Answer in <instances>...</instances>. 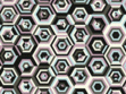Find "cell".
<instances>
[{
    "label": "cell",
    "instance_id": "6da1fadb",
    "mask_svg": "<svg viewBox=\"0 0 126 94\" xmlns=\"http://www.w3.org/2000/svg\"><path fill=\"white\" fill-rule=\"evenodd\" d=\"M110 22L107 18V15L105 14H92L90 15L88 22H86V27L91 35H102L107 27L109 26Z\"/></svg>",
    "mask_w": 126,
    "mask_h": 94
},
{
    "label": "cell",
    "instance_id": "7a4b0ae2",
    "mask_svg": "<svg viewBox=\"0 0 126 94\" xmlns=\"http://www.w3.org/2000/svg\"><path fill=\"white\" fill-rule=\"evenodd\" d=\"M89 71L93 77H105L108 73L110 65L105 56H91L86 64Z\"/></svg>",
    "mask_w": 126,
    "mask_h": 94
},
{
    "label": "cell",
    "instance_id": "3957f363",
    "mask_svg": "<svg viewBox=\"0 0 126 94\" xmlns=\"http://www.w3.org/2000/svg\"><path fill=\"white\" fill-rule=\"evenodd\" d=\"M51 49L56 56H69L70 51L74 47V43L67 34H58L51 42Z\"/></svg>",
    "mask_w": 126,
    "mask_h": 94
},
{
    "label": "cell",
    "instance_id": "277c9868",
    "mask_svg": "<svg viewBox=\"0 0 126 94\" xmlns=\"http://www.w3.org/2000/svg\"><path fill=\"white\" fill-rule=\"evenodd\" d=\"M34 81L39 86H50L56 78V73L53 71L52 67L50 65L38 66L35 73L33 74Z\"/></svg>",
    "mask_w": 126,
    "mask_h": 94
},
{
    "label": "cell",
    "instance_id": "5b68a950",
    "mask_svg": "<svg viewBox=\"0 0 126 94\" xmlns=\"http://www.w3.org/2000/svg\"><path fill=\"white\" fill-rule=\"evenodd\" d=\"M85 47L91 56H103L109 48V43L105 35H91Z\"/></svg>",
    "mask_w": 126,
    "mask_h": 94
},
{
    "label": "cell",
    "instance_id": "8992f818",
    "mask_svg": "<svg viewBox=\"0 0 126 94\" xmlns=\"http://www.w3.org/2000/svg\"><path fill=\"white\" fill-rule=\"evenodd\" d=\"M33 38L36 41V43L40 45H48L52 42V40L56 36V33L50 25L46 24H39L34 28L32 33Z\"/></svg>",
    "mask_w": 126,
    "mask_h": 94
},
{
    "label": "cell",
    "instance_id": "52a82bcc",
    "mask_svg": "<svg viewBox=\"0 0 126 94\" xmlns=\"http://www.w3.org/2000/svg\"><path fill=\"white\" fill-rule=\"evenodd\" d=\"M56 16V12L49 3H39L33 12V17L38 24L49 25Z\"/></svg>",
    "mask_w": 126,
    "mask_h": 94
},
{
    "label": "cell",
    "instance_id": "ba28073f",
    "mask_svg": "<svg viewBox=\"0 0 126 94\" xmlns=\"http://www.w3.org/2000/svg\"><path fill=\"white\" fill-rule=\"evenodd\" d=\"M68 36L74 45H85L91 34L85 24H74L68 32Z\"/></svg>",
    "mask_w": 126,
    "mask_h": 94
},
{
    "label": "cell",
    "instance_id": "9c48e42d",
    "mask_svg": "<svg viewBox=\"0 0 126 94\" xmlns=\"http://www.w3.org/2000/svg\"><path fill=\"white\" fill-rule=\"evenodd\" d=\"M74 25V22L67 14H58L55 16L52 22L50 23V26L52 27L56 34H68L69 29Z\"/></svg>",
    "mask_w": 126,
    "mask_h": 94
},
{
    "label": "cell",
    "instance_id": "30bf717a",
    "mask_svg": "<svg viewBox=\"0 0 126 94\" xmlns=\"http://www.w3.org/2000/svg\"><path fill=\"white\" fill-rule=\"evenodd\" d=\"M105 38L109 45H122L126 39V31L120 25H110L105 31Z\"/></svg>",
    "mask_w": 126,
    "mask_h": 94
},
{
    "label": "cell",
    "instance_id": "8fae6325",
    "mask_svg": "<svg viewBox=\"0 0 126 94\" xmlns=\"http://www.w3.org/2000/svg\"><path fill=\"white\" fill-rule=\"evenodd\" d=\"M69 78L74 86H84L90 82L91 74L85 66H74L69 71Z\"/></svg>",
    "mask_w": 126,
    "mask_h": 94
},
{
    "label": "cell",
    "instance_id": "7c38bea8",
    "mask_svg": "<svg viewBox=\"0 0 126 94\" xmlns=\"http://www.w3.org/2000/svg\"><path fill=\"white\" fill-rule=\"evenodd\" d=\"M55 58H56V54L53 50L51 49V47H47V45L38 47L33 53V59L38 64V66L51 65Z\"/></svg>",
    "mask_w": 126,
    "mask_h": 94
},
{
    "label": "cell",
    "instance_id": "4fadbf2b",
    "mask_svg": "<svg viewBox=\"0 0 126 94\" xmlns=\"http://www.w3.org/2000/svg\"><path fill=\"white\" fill-rule=\"evenodd\" d=\"M110 66H122L126 59V52L120 45L109 47L103 54Z\"/></svg>",
    "mask_w": 126,
    "mask_h": 94
},
{
    "label": "cell",
    "instance_id": "5bb4252c",
    "mask_svg": "<svg viewBox=\"0 0 126 94\" xmlns=\"http://www.w3.org/2000/svg\"><path fill=\"white\" fill-rule=\"evenodd\" d=\"M36 41L32 34H22L15 42V47L19 52V54H29L36 49Z\"/></svg>",
    "mask_w": 126,
    "mask_h": 94
},
{
    "label": "cell",
    "instance_id": "9a60e30c",
    "mask_svg": "<svg viewBox=\"0 0 126 94\" xmlns=\"http://www.w3.org/2000/svg\"><path fill=\"white\" fill-rule=\"evenodd\" d=\"M91 54L85 45H74L69 53V60L74 66H85Z\"/></svg>",
    "mask_w": 126,
    "mask_h": 94
},
{
    "label": "cell",
    "instance_id": "2e32d148",
    "mask_svg": "<svg viewBox=\"0 0 126 94\" xmlns=\"http://www.w3.org/2000/svg\"><path fill=\"white\" fill-rule=\"evenodd\" d=\"M19 80V73L15 67L5 65L0 69V84L2 86H14Z\"/></svg>",
    "mask_w": 126,
    "mask_h": 94
},
{
    "label": "cell",
    "instance_id": "e0dca14e",
    "mask_svg": "<svg viewBox=\"0 0 126 94\" xmlns=\"http://www.w3.org/2000/svg\"><path fill=\"white\" fill-rule=\"evenodd\" d=\"M21 33L18 32L14 24H3L0 27V43L2 44H15L19 38Z\"/></svg>",
    "mask_w": 126,
    "mask_h": 94
},
{
    "label": "cell",
    "instance_id": "ac0fdd59",
    "mask_svg": "<svg viewBox=\"0 0 126 94\" xmlns=\"http://www.w3.org/2000/svg\"><path fill=\"white\" fill-rule=\"evenodd\" d=\"M19 52L14 44H3L0 48V61L2 65L12 66L17 61Z\"/></svg>",
    "mask_w": 126,
    "mask_h": 94
},
{
    "label": "cell",
    "instance_id": "d6986e66",
    "mask_svg": "<svg viewBox=\"0 0 126 94\" xmlns=\"http://www.w3.org/2000/svg\"><path fill=\"white\" fill-rule=\"evenodd\" d=\"M105 78L107 80L109 86L110 85L123 86L124 82L126 80V73L124 71L122 66H110Z\"/></svg>",
    "mask_w": 126,
    "mask_h": 94
},
{
    "label": "cell",
    "instance_id": "ffe728a7",
    "mask_svg": "<svg viewBox=\"0 0 126 94\" xmlns=\"http://www.w3.org/2000/svg\"><path fill=\"white\" fill-rule=\"evenodd\" d=\"M15 26L21 34H31L36 27V22L32 15H22L16 19Z\"/></svg>",
    "mask_w": 126,
    "mask_h": 94
},
{
    "label": "cell",
    "instance_id": "44dd1931",
    "mask_svg": "<svg viewBox=\"0 0 126 94\" xmlns=\"http://www.w3.org/2000/svg\"><path fill=\"white\" fill-rule=\"evenodd\" d=\"M51 86H52L53 93L67 94L72 92L74 85L69 77H67L66 75H59V76H56V78L52 82Z\"/></svg>",
    "mask_w": 126,
    "mask_h": 94
},
{
    "label": "cell",
    "instance_id": "7402d4cb",
    "mask_svg": "<svg viewBox=\"0 0 126 94\" xmlns=\"http://www.w3.org/2000/svg\"><path fill=\"white\" fill-rule=\"evenodd\" d=\"M51 67H52L53 71L56 73L57 76H59V75H68L72 67H73V64L67 57L58 56L52 61Z\"/></svg>",
    "mask_w": 126,
    "mask_h": 94
},
{
    "label": "cell",
    "instance_id": "603a6c76",
    "mask_svg": "<svg viewBox=\"0 0 126 94\" xmlns=\"http://www.w3.org/2000/svg\"><path fill=\"white\" fill-rule=\"evenodd\" d=\"M18 10L15 6L7 3L0 8V23L1 24H14L18 18Z\"/></svg>",
    "mask_w": 126,
    "mask_h": 94
},
{
    "label": "cell",
    "instance_id": "cb8c5ba5",
    "mask_svg": "<svg viewBox=\"0 0 126 94\" xmlns=\"http://www.w3.org/2000/svg\"><path fill=\"white\" fill-rule=\"evenodd\" d=\"M17 67V70L21 76H32L36 70V68H38V64L35 62V60L33 58L24 57L18 61Z\"/></svg>",
    "mask_w": 126,
    "mask_h": 94
},
{
    "label": "cell",
    "instance_id": "d4e9b609",
    "mask_svg": "<svg viewBox=\"0 0 126 94\" xmlns=\"http://www.w3.org/2000/svg\"><path fill=\"white\" fill-rule=\"evenodd\" d=\"M108 87H109V84L105 77H93L89 82V92H91L93 94L107 93Z\"/></svg>",
    "mask_w": 126,
    "mask_h": 94
},
{
    "label": "cell",
    "instance_id": "484cf974",
    "mask_svg": "<svg viewBox=\"0 0 126 94\" xmlns=\"http://www.w3.org/2000/svg\"><path fill=\"white\" fill-rule=\"evenodd\" d=\"M69 15L73 19L74 24H86L89 17H90V13L86 9V7H84L83 5L76 6Z\"/></svg>",
    "mask_w": 126,
    "mask_h": 94
},
{
    "label": "cell",
    "instance_id": "4316f807",
    "mask_svg": "<svg viewBox=\"0 0 126 94\" xmlns=\"http://www.w3.org/2000/svg\"><path fill=\"white\" fill-rule=\"evenodd\" d=\"M35 88H36V83H35L34 78L30 76H23L17 82V91L23 94L34 93Z\"/></svg>",
    "mask_w": 126,
    "mask_h": 94
},
{
    "label": "cell",
    "instance_id": "83f0119b",
    "mask_svg": "<svg viewBox=\"0 0 126 94\" xmlns=\"http://www.w3.org/2000/svg\"><path fill=\"white\" fill-rule=\"evenodd\" d=\"M126 17V10L123 5L111 6L107 12V18L110 23H119Z\"/></svg>",
    "mask_w": 126,
    "mask_h": 94
},
{
    "label": "cell",
    "instance_id": "f1b7e54d",
    "mask_svg": "<svg viewBox=\"0 0 126 94\" xmlns=\"http://www.w3.org/2000/svg\"><path fill=\"white\" fill-rule=\"evenodd\" d=\"M38 5L36 0H16L15 7L22 15H32Z\"/></svg>",
    "mask_w": 126,
    "mask_h": 94
},
{
    "label": "cell",
    "instance_id": "f546056e",
    "mask_svg": "<svg viewBox=\"0 0 126 94\" xmlns=\"http://www.w3.org/2000/svg\"><path fill=\"white\" fill-rule=\"evenodd\" d=\"M88 7L92 14H106L110 8L108 0H89Z\"/></svg>",
    "mask_w": 126,
    "mask_h": 94
},
{
    "label": "cell",
    "instance_id": "4dcf8cb0",
    "mask_svg": "<svg viewBox=\"0 0 126 94\" xmlns=\"http://www.w3.org/2000/svg\"><path fill=\"white\" fill-rule=\"evenodd\" d=\"M73 6L72 0H52L51 7L56 14H67Z\"/></svg>",
    "mask_w": 126,
    "mask_h": 94
},
{
    "label": "cell",
    "instance_id": "1f68e13d",
    "mask_svg": "<svg viewBox=\"0 0 126 94\" xmlns=\"http://www.w3.org/2000/svg\"><path fill=\"white\" fill-rule=\"evenodd\" d=\"M108 94H125V90L123 86H116V85H110L107 90Z\"/></svg>",
    "mask_w": 126,
    "mask_h": 94
},
{
    "label": "cell",
    "instance_id": "d6a6232c",
    "mask_svg": "<svg viewBox=\"0 0 126 94\" xmlns=\"http://www.w3.org/2000/svg\"><path fill=\"white\" fill-rule=\"evenodd\" d=\"M35 94H51L53 93L52 88H50L49 86H39V87L35 88L34 91Z\"/></svg>",
    "mask_w": 126,
    "mask_h": 94
},
{
    "label": "cell",
    "instance_id": "836d02e7",
    "mask_svg": "<svg viewBox=\"0 0 126 94\" xmlns=\"http://www.w3.org/2000/svg\"><path fill=\"white\" fill-rule=\"evenodd\" d=\"M1 93L2 94H16L17 93V91H16L15 88H13L12 86H7V88L1 90Z\"/></svg>",
    "mask_w": 126,
    "mask_h": 94
},
{
    "label": "cell",
    "instance_id": "e575fe53",
    "mask_svg": "<svg viewBox=\"0 0 126 94\" xmlns=\"http://www.w3.org/2000/svg\"><path fill=\"white\" fill-rule=\"evenodd\" d=\"M72 92H74V93H83V94H88V93H89V90L84 88L83 86H81V87L76 86L75 88H73V90H72Z\"/></svg>",
    "mask_w": 126,
    "mask_h": 94
},
{
    "label": "cell",
    "instance_id": "d590c367",
    "mask_svg": "<svg viewBox=\"0 0 126 94\" xmlns=\"http://www.w3.org/2000/svg\"><path fill=\"white\" fill-rule=\"evenodd\" d=\"M124 0H108L109 5H111V6H117V5H122L123 3Z\"/></svg>",
    "mask_w": 126,
    "mask_h": 94
},
{
    "label": "cell",
    "instance_id": "8d00e7d4",
    "mask_svg": "<svg viewBox=\"0 0 126 94\" xmlns=\"http://www.w3.org/2000/svg\"><path fill=\"white\" fill-rule=\"evenodd\" d=\"M73 3H76V5H85V3L89 2V0H72Z\"/></svg>",
    "mask_w": 126,
    "mask_h": 94
},
{
    "label": "cell",
    "instance_id": "74e56055",
    "mask_svg": "<svg viewBox=\"0 0 126 94\" xmlns=\"http://www.w3.org/2000/svg\"><path fill=\"white\" fill-rule=\"evenodd\" d=\"M38 3H51L52 0H36Z\"/></svg>",
    "mask_w": 126,
    "mask_h": 94
},
{
    "label": "cell",
    "instance_id": "f35d334b",
    "mask_svg": "<svg viewBox=\"0 0 126 94\" xmlns=\"http://www.w3.org/2000/svg\"><path fill=\"white\" fill-rule=\"evenodd\" d=\"M1 1L5 3H13V2H15L16 0H1Z\"/></svg>",
    "mask_w": 126,
    "mask_h": 94
},
{
    "label": "cell",
    "instance_id": "ab89813d",
    "mask_svg": "<svg viewBox=\"0 0 126 94\" xmlns=\"http://www.w3.org/2000/svg\"><path fill=\"white\" fill-rule=\"evenodd\" d=\"M122 47H123L124 51H125V52H126V39H125V41L123 42V44H122Z\"/></svg>",
    "mask_w": 126,
    "mask_h": 94
},
{
    "label": "cell",
    "instance_id": "60d3db41",
    "mask_svg": "<svg viewBox=\"0 0 126 94\" xmlns=\"http://www.w3.org/2000/svg\"><path fill=\"white\" fill-rule=\"evenodd\" d=\"M122 66H123V69H124V71H125V73H126V59H125V61H124V64H123V65H122Z\"/></svg>",
    "mask_w": 126,
    "mask_h": 94
},
{
    "label": "cell",
    "instance_id": "b9f144b4",
    "mask_svg": "<svg viewBox=\"0 0 126 94\" xmlns=\"http://www.w3.org/2000/svg\"><path fill=\"white\" fill-rule=\"evenodd\" d=\"M122 5H123L124 9H125V10H126V0H124V1H123V3H122Z\"/></svg>",
    "mask_w": 126,
    "mask_h": 94
},
{
    "label": "cell",
    "instance_id": "7bdbcfd3",
    "mask_svg": "<svg viewBox=\"0 0 126 94\" xmlns=\"http://www.w3.org/2000/svg\"><path fill=\"white\" fill-rule=\"evenodd\" d=\"M123 87H124V90H125V92H126V80H125V82H124V84H123Z\"/></svg>",
    "mask_w": 126,
    "mask_h": 94
},
{
    "label": "cell",
    "instance_id": "ee69618b",
    "mask_svg": "<svg viewBox=\"0 0 126 94\" xmlns=\"http://www.w3.org/2000/svg\"><path fill=\"white\" fill-rule=\"evenodd\" d=\"M124 28H125V31H126V17H125V22H124Z\"/></svg>",
    "mask_w": 126,
    "mask_h": 94
},
{
    "label": "cell",
    "instance_id": "f6af8a7d",
    "mask_svg": "<svg viewBox=\"0 0 126 94\" xmlns=\"http://www.w3.org/2000/svg\"><path fill=\"white\" fill-rule=\"evenodd\" d=\"M1 67H2V64H1V61H0V69H1Z\"/></svg>",
    "mask_w": 126,
    "mask_h": 94
},
{
    "label": "cell",
    "instance_id": "bcb514c9",
    "mask_svg": "<svg viewBox=\"0 0 126 94\" xmlns=\"http://www.w3.org/2000/svg\"><path fill=\"white\" fill-rule=\"evenodd\" d=\"M1 3H2V1H1V0H0V8H1Z\"/></svg>",
    "mask_w": 126,
    "mask_h": 94
},
{
    "label": "cell",
    "instance_id": "7dc6e473",
    "mask_svg": "<svg viewBox=\"0 0 126 94\" xmlns=\"http://www.w3.org/2000/svg\"><path fill=\"white\" fill-rule=\"evenodd\" d=\"M0 27H1V23H0Z\"/></svg>",
    "mask_w": 126,
    "mask_h": 94
}]
</instances>
